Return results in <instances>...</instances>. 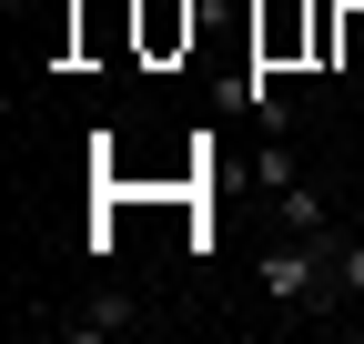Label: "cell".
Returning <instances> with one entry per match:
<instances>
[{"instance_id":"cell-1","label":"cell","mask_w":364,"mask_h":344,"mask_svg":"<svg viewBox=\"0 0 364 344\" xmlns=\"http://www.w3.org/2000/svg\"><path fill=\"white\" fill-rule=\"evenodd\" d=\"M132 324H142V304H132V294H112V284L51 314V334H71V344H102V334H132Z\"/></svg>"},{"instance_id":"cell-2","label":"cell","mask_w":364,"mask_h":344,"mask_svg":"<svg viewBox=\"0 0 364 344\" xmlns=\"http://www.w3.org/2000/svg\"><path fill=\"white\" fill-rule=\"evenodd\" d=\"M273 223H284V233H334V213H324V193H314L304 172H294V183L273 193Z\"/></svg>"},{"instance_id":"cell-3","label":"cell","mask_w":364,"mask_h":344,"mask_svg":"<svg viewBox=\"0 0 364 344\" xmlns=\"http://www.w3.org/2000/svg\"><path fill=\"white\" fill-rule=\"evenodd\" d=\"M334 294L364 304V233H334Z\"/></svg>"}]
</instances>
